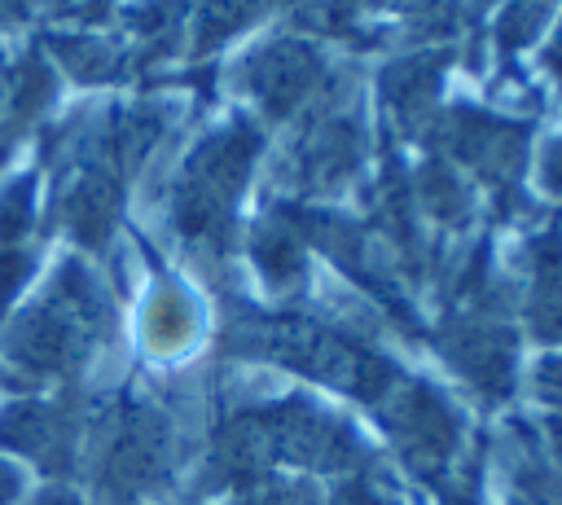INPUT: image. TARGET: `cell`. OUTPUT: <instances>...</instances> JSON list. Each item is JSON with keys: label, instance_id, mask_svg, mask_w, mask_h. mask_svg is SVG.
<instances>
[{"label": "cell", "instance_id": "6da1fadb", "mask_svg": "<svg viewBox=\"0 0 562 505\" xmlns=\"http://www.w3.org/2000/svg\"><path fill=\"white\" fill-rule=\"evenodd\" d=\"M101 329H105V299L92 272L66 259L53 285L44 290V299L31 303L22 316H13V325L0 338V356L9 373L22 378L26 386L61 382L88 360Z\"/></svg>", "mask_w": 562, "mask_h": 505}, {"label": "cell", "instance_id": "7a4b0ae2", "mask_svg": "<svg viewBox=\"0 0 562 505\" xmlns=\"http://www.w3.org/2000/svg\"><path fill=\"white\" fill-rule=\"evenodd\" d=\"M0 448L35 461L44 474H70L79 457V417L70 400H13L0 408Z\"/></svg>", "mask_w": 562, "mask_h": 505}, {"label": "cell", "instance_id": "3957f363", "mask_svg": "<svg viewBox=\"0 0 562 505\" xmlns=\"http://www.w3.org/2000/svg\"><path fill=\"white\" fill-rule=\"evenodd\" d=\"M18 496H22V470L0 457V505H18Z\"/></svg>", "mask_w": 562, "mask_h": 505}, {"label": "cell", "instance_id": "277c9868", "mask_svg": "<svg viewBox=\"0 0 562 505\" xmlns=\"http://www.w3.org/2000/svg\"><path fill=\"white\" fill-rule=\"evenodd\" d=\"M26 505H88L79 492H70V487H61V483H53V487H44V492H35Z\"/></svg>", "mask_w": 562, "mask_h": 505}]
</instances>
